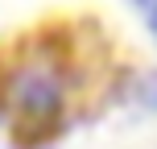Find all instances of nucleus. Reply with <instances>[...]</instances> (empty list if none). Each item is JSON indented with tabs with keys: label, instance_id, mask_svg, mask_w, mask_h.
<instances>
[{
	"label": "nucleus",
	"instance_id": "nucleus-1",
	"mask_svg": "<svg viewBox=\"0 0 157 149\" xmlns=\"http://www.w3.org/2000/svg\"><path fill=\"white\" fill-rule=\"evenodd\" d=\"M8 104L17 108L21 124H41V120H58L71 95V58L58 46H37L33 54H25L8 75Z\"/></svg>",
	"mask_w": 157,
	"mask_h": 149
},
{
	"label": "nucleus",
	"instance_id": "nucleus-2",
	"mask_svg": "<svg viewBox=\"0 0 157 149\" xmlns=\"http://www.w3.org/2000/svg\"><path fill=\"white\" fill-rule=\"evenodd\" d=\"M132 4V13L141 17V25L153 33V41H157V0H128Z\"/></svg>",
	"mask_w": 157,
	"mask_h": 149
}]
</instances>
